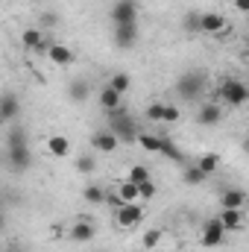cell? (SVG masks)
Segmentation results:
<instances>
[{
    "mask_svg": "<svg viewBox=\"0 0 249 252\" xmlns=\"http://www.w3.org/2000/svg\"><path fill=\"white\" fill-rule=\"evenodd\" d=\"M106 129L121 141V144H135V138H138V126L132 121V115L126 112V109H112V112H106Z\"/></svg>",
    "mask_w": 249,
    "mask_h": 252,
    "instance_id": "cell-1",
    "label": "cell"
},
{
    "mask_svg": "<svg viewBox=\"0 0 249 252\" xmlns=\"http://www.w3.org/2000/svg\"><path fill=\"white\" fill-rule=\"evenodd\" d=\"M247 100H249V88L238 76H226L220 82V103H226L232 109H241V106H247Z\"/></svg>",
    "mask_w": 249,
    "mask_h": 252,
    "instance_id": "cell-2",
    "label": "cell"
},
{
    "mask_svg": "<svg viewBox=\"0 0 249 252\" xmlns=\"http://www.w3.org/2000/svg\"><path fill=\"white\" fill-rule=\"evenodd\" d=\"M202 91H205V73H199V70L182 73V76L176 79V94H179V100L193 103V100L202 97Z\"/></svg>",
    "mask_w": 249,
    "mask_h": 252,
    "instance_id": "cell-3",
    "label": "cell"
},
{
    "mask_svg": "<svg viewBox=\"0 0 249 252\" xmlns=\"http://www.w3.org/2000/svg\"><path fill=\"white\" fill-rule=\"evenodd\" d=\"M141 220H144V208L138 205V202H124L121 208H115V223L121 226V229H138L141 226Z\"/></svg>",
    "mask_w": 249,
    "mask_h": 252,
    "instance_id": "cell-4",
    "label": "cell"
},
{
    "mask_svg": "<svg viewBox=\"0 0 249 252\" xmlns=\"http://www.w3.org/2000/svg\"><path fill=\"white\" fill-rule=\"evenodd\" d=\"M199 244L205 247V250H217V247H223L226 244V229L220 226V220L214 217V220H208L205 226H202V232H199Z\"/></svg>",
    "mask_w": 249,
    "mask_h": 252,
    "instance_id": "cell-5",
    "label": "cell"
},
{
    "mask_svg": "<svg viewBox=\"0 0 249 252\" xmlns=\"http://www.w3.org/2000/svg\"><path fill=\"white\" fill-rule=\"evenodd\" d=\"M115 27L118 24H138V0H115L109 9Z\"/></svg>",
    "mask_w": 249,
    "mask_h": 252,
    "instance_id": "cell-6",
    "label": "cell"
},
{
    "mask_svg": "<svg viewBox=\"0 0 249 252\" xmlns=\"http://www.w3.org/2000/svg\"><path fill=\"white\" fill-rule=\"evenodd\" d=\"M47 44L50 41H44V30L41 27H27V30H21V47L24 50H32V53H47Z\"/></svg>",
    "mask_w": 249,
    "mask_h": 252,
    "instance_id": "cell-7",
    "label": "cell"
},
{
    "mask_svg": "<svg viewBox=\"0 0 249 252\" xmlns=\"http://www.w3.org/2000/svg\"><path fill=\"white\" fill-rule=\"evenodd\" d=\"M226 30H229L226 15H220V12H202L199 15V32L202 35H220Z\"/></svg>",
    "mask_w": 249,
    "mask_h": 252,
    "instance_id": "cell-8",
    "label": "cell"
},
{
    "mask_svg": "<svg viewBox=\"0 0 249 252\" xmlns=\"http://www.w3.org/2000/svg\"><path fill=\"white\" fill-rule=\"evenodd\" d=\"M70 241L73 244H91L94 241V235H97V229H94V223L88 220V217H79V220H73L70 223Z\"/></svg>",
    "mask_w": 249,
    "mask_h": 252,
    "instance_id": "cell-9",
    "label": "cell"
},
{
    "mask_svg": "<svg viewBox=\"0 0 249 252\" xmlns=\"http://www.w3.org/2000/svg\"><path fill=\"white\" fill-rule=\"evenodd\" d=\"M30 164H32V153H30V147H9V167H12L15 173L30 170Z\"/></svg>",
    "mask_w": 249,
    "mask_h": 252,
    "instance_id": "cell-10",
    "label": "cell"
},
{
    "mask_svg": "<svg viewBox=\"0 0 249 252\" xmlns=\"http://www.w3.org/2000/svg\"><path fill=\"white\" fill-rule=\"evenodd\" d=\"M44 56L50 59V64H59V67H64V64H70L73 59H76V56H73V50H70L67 44H59V41H50Z\"/></svg>",
    "mask_w": 249,
    "mask_h": 252,
    "instance_id": "cell-11",
    "label": "cell"
},
{
    "mask_svg": "<svg viewBox=\"0 0 249 252\" xmlns=\"http://www.w3.org/2000/svg\"><path fill=\"white\" fill-rule=\"evenodd\" d=\"M223 118V106L220 103H202L196 112V124L199 126H217Z\"/></svg>",
    "mask_w": 249,
    "mask_h": 252,
    "instance_id": "cell-12",
    "label": "cell"
},
{
    "mask_svg": "<svg viewBox=\"0 0 249 252\" xmlns=\"http://www.w3.org/2000/svg\"><path fill=\"white\" fill-rule=\"evenodd\" d=\"M44 150H47L53 158H67L73 147H70V138H67V135H50V138L44 141Z\"/></svg>",
    "mask_w": 249,
    "mask_h": 252,
    "instance_id": "cell-13",
    "label": "cell"
},
{
    "mask_svg": "<svg viewBox=\"0 0 249 252\" xmlns=\"http://www.w3.org/2000/svg\"><path fill=\"white\" fill-rule=\"evenodd\" d=\"M217 220H220V226L226 232H238V229H244V220L247 217H244V208H223Z\"/></svg>",
    "mask_w": 249,
    "mask_h": 252,
    "instance_id": "cell-14",
    "label": "cell"
},
{
    "mask_svg": "<svg viewBox=\"0 0 249 252\" xmlns=\"http://www.w3.org/2000/svg\"><path fill=\"white\" fill-rule=\"evenodd\" d=\"M18 115H21V100L15 94H0V118H3V124L18 121Z\"/></svg>",
    "mask_w": 249,
    "mask_h": 252,
    "instance_id": "cell-15",
    "label": "cell"
},
{
    "mask_svg": "<svg viewBox=\"0 0 249 252\" xmlns=\"http://www.w3.org/2000/svg\"><path fill=\"white\" fill-rule=\"evenodd\" d=\"M138 41V24H118L115 27V44L129 50L132 44Z\"/></svg>",
    "mask_w": 249,
    "mask_h": 252,
    "instance_id": "cell-16",
    "label": "cell"
},
{
    "mask_svg": "<svg viewBox=\"0 0 249 252\" xmlns=\"http://www.w3.org/2000/svg\"><path fill=\"white\" fill-rule=\"evenodd\" d=\"M91 147H94V150H100V153H115V150L121 147V141H118L109 129H100V132H94Z\"/></svg>",
    "mask_w": 249,
    "mask_h": 252,
    "instance_id": "cell-17",
    "label": "cell"
},
{
    "mask_svg": "<svg viewBox=\"0 0 249 252\" xmlns=\"http://www.w3.org/2000/svg\"><path fill=\"white\" fill-rule=\"evenodd\" d=\"M244 202H247V190L244 188H229L220 196V205L223 208H244Z\"/></svg>",
    "mask_w": 249,
    "mask_h": 252,
    "instance_id": "cell-18",
    "label": "cell"
},
{
    "mask_svg": "<svg viewBox=\"0 0 249 252\" xmlns=\"http://www.w3.org/2000/svg\"><path fill=\"white\" fill-rule=\"evenodd\" d=\"M118 106H121V94H118L115 88L103 85V88H100V109H103V112H112V109H118Z\"/></svg>",
    "mask_w": 249,
    "mask_h": 252,
    "instance_id": "cell-19",
    "label": "cell"
},
{
    "mask_svg": "<svg viewBox=\"0 0 249 252\" xmlns=\"http://www.w3.org/2000/svg\"><path fill=\"white\" fill-rule=\"evenodd\" d=\"M67 94H70V100H73V103H85V100H88V94H91V85H88L85 79H73V82H70V88H67Z\"/></svg>",
    "mask_w": 249,
    "mask_h": 252,
    "instance_id": "cell-20",
    "label": "cell"
},
{
    "mask_svg": "<svg viewBox=\"0 0 249 252\" xmlns=\"http://www.w3.org/2000/svg\"><path fill=\"white\" fill-rule=\"evenodd\" d=\"M196 167H199L205 176H211V173H217V170H220V156L205 153V156H199V158H196Z\"/></svg>",
    "mask_w": 249,
    "mask_h": 252,
    "instance_id": "cell-21",
    "label": "cell"
},
{
    "mask_svg": "<svg viewBox=\"0 0 249 252\" xmlns=\"http://www.w3.org/2000/svg\"><path fill=\"white\" fill-rule=\"evenodd\" d=\"M109 88H115V91H118V94L124 97L126 91L132 88V76H129V73H124V70L112 73V76H109Z\"/></svg>",
    "mask_w": 249,
    "mask_h": 252,
    "instance_id": "cell-22",
    "label": "cell"
},
{
    "mask_svg": "<svg viewBox=\"0 0 249 252\" xmlns=\"http://www.w3.org/2000/svg\"><path fill=\"white\" fill-rule=\"evenodd\" d=\"M135 144H138V147H144V150H150V153H158V147H161V138H158V135H150V132H138Z\"/></svg>",
    "mask_w": 249,
    "mask_h": 252,
    "instance_id": "cell-23",
    "label": "cell"
},
{
    "mask_svg": "<svg viewBox=\"0 0 249 252\" xmlns=\"http://www.w3.org/2000/svg\"><path fill=\"white\" fill-rule=\"evenodd\" d=\"M158 153L164 156V158H170V161H185V156H182V150L173 144V141H167V138H161V147H158Z\"/></svg>",
    "mask_w": 249,
    "mask_h": 252,
    "instance_id": "cell-24",
    "label": "cell"
},
{
    "mask_svg": "<svg viewBox=\"0 0 249 252\" xmlns=\"http://www.w3.org/2000/svg\"><path fill=\"white\" fill-rule=\"evenodd\" d=\"M147 179H153V176H150V167H144V164H132V167H129V176H126V182H132V185H141V182H147Z\"/></svg>",
    "mask_w": 249,
    "mask_h": 252,
    "instance_id": "cell-25",
    "label": "cell"
},
{
    "mask_svg": "<svg viewBox=\"0 0 249 252\" xmlns=\"http://www.w3.org/2000/svg\"><path fill=\"white\" fill-rule=\"evenodd\" d=\"M103 196H106V190L100 188V185H85V188H82V199L91 202V205H100Z\"/></svg>",
    "mask_w": 249,
    "mask_h": 252,
    "instance_id": "cell-26",
    "label": "cell"
},
{
    "mask_svg": "<svg viewBox=\"0 0 249 252\" xmlns=\"http://www.w3.org/2000/svg\"><path fill=\"white\" fill-rule=\"evenodd\" d=\"M161 229H150V232H144V241H141V250H147V252H153L158 244H161Z\"/></svg>",
    "mask_w": 249,
    "mask_h": 252,
    "instance_id": "cell-27",
    "label": "cell"
},
{
    "mask_svg": "<svg viewBox=\"0 0 249 252\" xmlns=\"http://www.w3.org/2000/svg\"><path fill=\"white\" fill-rule=\"evenodd\" d=\"M164 106H167L164 100L150 103V106H147V121H150V124H161V118H164Z\"/></svg>",
    "mask_w": 249,
    "mask_h": 252,
    "instance_id": "cell-28",
    "label": "cell"
},
{
    "mask_svg": "<svg viewBox=\"0 0 249 252\" xmlns=\"http://www.w3.org/2000/svg\"><path fill=\"white\" fill-rule=\"evenodd\" d=\"M115 193L121 196V202H138V185H132V182H121V188Z\"/></svg>",
    "mask_w": 249,
    "mask_h": 252,
    "instance_id": "cell-29",
    "label": "cell"
},
{
    "mask_svg": "<svg viewBox=\"0 0 249 252\" xmlns=\"http://www.w3.org/2000/svg\"><path fill=\"white\" fill-rule=\"evenodd\" d=\"M182 179H185L187 185H202V182H205L208 176H205V173H202V170H199L196 164H190V167H185V173H182Z\"/></svg>",
    "mask_w": 249,
    "mask_h": 252,
    "instance_id": "cell-30",
    "label": "cell"
},
{
    "mask_svg": "<svg viewBox=\"0 0 249 252\" xmlns=\"http://www.w3.org/2000/svg\"><path fill=\"white\" fill-rule=\"evenodd\" d=\"M9 147H27V132H24V126H12V129H9Z\"/></svg>",
    "mask_w": 249,
    "mask_h": 252,
    "instance_id": "cell-31",
    "label": "cell"
},
{
    "mask_svg": "<svg viewBox=\"0 0 249 252\" xmlns=\"http://www.w3.org/2000/svg\"><path fill=\"white\" fill-rule=\"evenodd\" d=\"M156 193H158V185H156L153 179H147V182L138 185V199H153Z\"/></svg>",
    "mask_w": 249,
    "mask_h": 252,
    "instance_id": "cell-32",
    "label": "cell"
},
{
    "mask_svg": "<svg viewBox=\"0 0 249 252\" xmlns=\"http://www.w3.org/2000/svg\"><path fill=\"white\" fill-rule=\"evenodd\" d=\"M179 121H182V112H179V106L167 103V106H164V118H161V124H179Z\"/></svg>",
    "mask_w": 249,
    "mask_h": 252,
    "instance_id": "cell-33",
    "label": "cell"
},
{
    "mask_svg": "<svg viewBox=\"0 0 249 252\" xmlns=\"http://www.w3.org/2000/svg\"><path fill=\"white\" fill-rule=\"evenodd\" d=\"M182 27H185V32H199V12H187Z\"/></svg>",
    "mask_w": 249,
    "mask_h": 252,
    "instance_id": "cell-34",
    "label": "cell"
},
{
    "mask_svg": "<svg viewBox=\"0 0 249 252\" xmlns=\"http://www.w3.org/2000/svg\"><path fill=\"white\" fill-rule=\"evenodd\" d=\"M79 170L82 173H91L94 170V156H79Z\"/></svg>",
    "mask_w": 249,
    "mask_h": 252,
    "instance_id": "cell-35",
    "label": "cell"
},
{
    "mask_svg": "<svg viewBox=\"0 0 249 252\" xmlns=\"http://www.w3.org/2000/svg\"><path fill=\"white\" fill-rule=\"evenodd\" d=\"M41 24H44V27H56V24H59V18H56L53 12H44V15H41Z\"/></svg>",
    "mask_w": 249,
    "mask_h": 252,
    "instance_id": "cell-36",
    "label": "cell"
},
{
    "mask_svg": "<svg viewBox=\"0 0 249 252\" xmlns=\"http://www.w3.org/2000/svg\"><path fill=\"white\" fill-rule=\"evenodd\" d=\"M235 9H238L241 15H247L249 12V0H235Z\"/></svg>",
    "mask_w": 249,
    "mask_h": 252,
    "instance_id": "cell-37",
    "label": "cell"
},
{
    "mask_svg": "<svg viewBox=\"0 0 249 252\" xmlns=\"http://www.w3.org/2000/svg\"><path fill=\"white\" fill-rule=\"evenodd\" d=\"M3 229H6V220H3V214H0V235H3Z\"/></svg>",
    "mask_w": 249,
    "mask_h": 252,
    "instance_id": "cell-38",
    "label": "cell"
},
{
    "mask_svg": "<svg viewBox=\"0 0 249 252\" xmlns=\"http://www.w3.org/2000/svg\"><path fill=\"white\" fill-rule=\"evenodd\" d=\"M0 252H21L18 247H6V250H0Z\"/></svg>",
    "mask_w": 249,
    "mask_h": 252,
    "instance_id": "cell-39",
    "label": "cell"
},
{
    "mask_svg": "<svg viewBox=\"0 0 249 252\" xmlns=\"http://www.w3.org/2000/svg\"><path fill=\"white\" fill-rule=\"evenodd\" d=\"M0 208H3V199H0ZM0 214H3V211H0Z\"/></svg>",
    "mask_w": 249,
    "mask_h": 252,
    "instance_id": "cell-40",
    "label": "cell"
},
{
    "mask_svg": "<svg viewBox=\"0 0 249 252\" xmlns=\"http://www.w3.org/2000/svg\"><path fill=\"white\" fill-rule=\"evenodd\" d=\"M135 252H147V250H135Z\"/></svg>",
    "mask_w": 249,
    "mask_h": 252,
    "instance_id": "cell-41",
    "label": "cell"
},
{
    "mask_svg": "<svg viewBox=\"0 0 249 252\" xmlns=\"http://www.w3.org/2000/svg\"><path fill=\"white\" fill-rule=\"evenodd\" d=\"M0 126H3V118H0Z\"/></svg>",
    "mask_w": 249,
    "mask_h": 252,
    "instance_id": "cell-42",
    "label": "cell"
}]
</instances>
